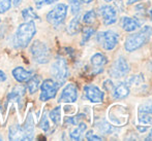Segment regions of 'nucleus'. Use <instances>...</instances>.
<instances>
[{
    "instance_id": "nucleus-1",
    "label": "nucleus",
    "mask_w": 152,
    "mask_h": 141,
    "mask_svg": "<svg viewBox=\"0 0 152 141\" xmlns=\"http://www.w3.org/2000/svg\"><path fill=\"white\" fill-rule=\"evenodd\" d=\"M152 35V27L151 26H144L141 28L138 32H134L132 34H129L125 38L124 41V48L126 52L132 53L134 51L139 50L142 46H144L150 40Z\"/></svg>"
},
{
    "instance_id": "nucleus-2",
    "label": "nucleus",
    "mask_w": 152,
    "mask_h": 141,
    "mask_svg": "<svg viewBox=\"0 0 152 141\" xmlns=\"http://www.w3.org/2000/svg\"><path fill=\"white\" fill-rule=\"evenodd\" d=\"M36 34V26L33 21H27V22L21 24L18 27L14 37V44L18 48H25L29 46L32 38Z\"/></svg>"
},
{
    "instance_id": "nucleus-3",
    "label": "nucleus",
    "mask_w": 152,
    "mask_h": 141,
    "mask_svg": "<svg viewBox=\"0 0 152 141\" xmlns=\"http://www.w3.org/2000/svg\"><path fill=\"white\" fill-rule=\"evenodd\" d=\"M51 74L53 76V80L58 82L60 87L65 82L69 74L65 59H63L62 57H57V59L53 62L51 66Z\"/></svg>"
},
{
    "instance_id": "nucleus-4",
    "label": "nucleus",
    "mask_w": 152,
    "mask_h": 141,
    "mask_svg": "<svg viewBox=\"0 0 152 141\" xmlns=\"http://www.w3.org/2000/svg\"><path fill=\"white\" fill-rule=\"evenodd\" d=\"M31 56L37 64H47L51 59V51L45 42L35 40L30 48Z\"/></svg>"
},
{
    "instance_id": "nucleus-5",
    "label": "nucleus",
    "mask_w": 152,
    "mask_h": 141,
    "mask_svg": "<svg viewBox=\"0 0 152 141\" xmlns=\"http://www.w3.org/2000/svg\"><path fill=\"white\" fill-rule=\"evenodd\" d=\"M96 41L102 46L104 51H112L116 48L119 41V34L113 30L98 32L96 34Z\"/></svg>"
},
{
    "instance_id": "nucleus-6",
    "label": "nucleus",
    "mask_w": 152,
    "mask_h": 141,
    "mask_svg": "<svg viewBox=\"0 0 152 141\" xmlns=\"http://www.w3.org/2000/svg\"><path fill=\"white\" fill-rule=\"evenodd\" d=\"M40 87V96L39 100L42 102L49 101L51 99H54L57 95V92H58L60 85L57 82H55L52 78H46V80H42V82L39 85Z\"/></svg>"
},
{
    "instance_id": "nucleus-7",
    "label": "nucleus",
    "mask_w": 152,
    "mask_h": 141,
    "mask_svg": "<svg viewBox=\"0 0 152 141\" xmlns=\"http://www.w3.org/2000/svg\"><path fill=\"white\" fill-rule=\"evenodd\" d=\"M129 70L130 66L128 62L126 61V59L122 56H119L109 69V75L112 78L120 80V78L124 77L129 73Z\"/></svg>"
},
{
    "instance_id": "nucleus-8",
    "label": "nucleus",
    "mask_w": 152,
    "mask_h": 141,
    "mask_svg": "<svg viewBox=\"0 0 152 141\" xmlns=\"http://www.w3.org/2000/svg\"><path fill=\"white\" fill-rule=\"evenodd\" d=\"M67 5L64 3L56 4L47 14V21L53 26H60L67 16Z\"/></svg>"
},
{
    "instance_id": "nucleus-9",
    "label": "nucleus",
    "mask_w": 152,
    "mask_h": 141,
    "mask_svg": "<svg viewBox=\"0 0 152 141\" xmlns=\"http://www.w3.org/2000/svg\"><path fill=\"white\" fill-rule=\"evenodd\" d=\"M128 112L124 106L114 105L109 111V119L112 124L116 126H123L127 123Z\"/></svg>"
},
{
    "instance_id": "nucleus-10",
    "label": "nucleus",
    "mask_w": 152,
    "mask_h": 141,
    "mask_svg": "<svg viewBox=\"0 0 152 141\" xmlns=\"http://www.w3.org/2000/svg\"><path fill=\"white\" fill-rule=\"evenodd\" d=\"M138 123L144 126H152V101L138 106Z\"/></svg>"
},
{
    "instance_id": "nucleus-11",
    "label": "nucleus",
    "mask_w": 152,
    "mask_h": 141,
    "mask_svg": "<svg viewBox=\"0 0 152 141\" xmlns=\"http://www.w3.org/2000/svg\"><path fill=\"white\" fill-rule=\"evenodd\" d=\"M98 12L102 19V23L106 26H110L117 22V9L115 6L104 4L99 7Z\"/></svg>"
},
{
    "instance_id": "nucleus-12",
    "label": "nucleus",
    "mask_w": 152,
    "mask_h": 141,
    "mask_svg": "<svg viewBox=\"0 0 152 141\" xmlns=\"http://www.w3.org/2000/svg\"><path fill=\"white\" fill-rule=\"evenodd\" d=\"M85 98L91 103H102L104 99V93L98 87L94 85H87L84 87Z\"/></svg>"
},
{
    "instance_id": "nucleus-13",
    "label": "nucleus",
    "mask_w": 152,
    "mask_h": 141,
    "mask_svg": "<svg viewBox=\"0 0 152 141\" xmlns=\"http://www.w3.org/2000/svg\"><path fill=\"white\" fill-rule=\"evenodd\" d=\"M78 99V89L75 84H67L59 96L58 103H75Z\"/></svg>"
},
{
    "instance_id": "nucleus-14",
    "label": "nucleus",
    "mask_w": 152,
    "mask_h": 141,
    "mask_svg": "<svg viewBox=\"0 0 152 141\" xmlns=\"http://www.w3.org/2000/svg\"><path fill=\"white\" fill-rule=\"evenodd\" d=\"M143 25V21L141 19L137 18H130V17L123 16L120 20V26L121 28L126 32H134L137 29L141 28Z\"/></svg>"
},
{
    "instance_id": "nucleus-15",
    "label": "nucleus",
    "mask_w": 152,
    "mask_h": 141,
    "mask_svg": "<svg viewBox=\"0 0 152 141\" xmlns=\"http://www.w3.org/2000/svg\"><path fill=\"white\" fill-rule=\"evenodd\" d=\"M90 63L92 66L93 74H99L104 70V66L108 63V58L102 53H95L90 58Z\"/></svg>"
},
{
    "instance_id": "nucleus-16",
    "label": "nucleus",
    "mask_w": 152,
    "mask_h": 141,
    "mask_svg": "<svg viewBox=\"0 0 152 141\" xmlns=\"http://www.w3.org/2000/svg\"><path fill=\"white\" fill-rule=\"evenodd\" d=\"M23 133V140H32L34 138V119L32 113L29 112L26 121L21 127Z\"/></svg>"
},
{
    "instance_id": "nucleus-17",
    "label": "nucleus",
    "mask_w": 152,
    "mask_h": 141,
    "mask_svg": "<svg viewBox=\"0 0 152 141\" xmlns=\"http://www.w3.org/2000/svg\"><path fill=\"white\" fill-rule=\"evenodd\" d=\"M130 93V90H129V85L126 84L125 82H121V84L117 85L116 87H114L112 91V96L114 99L117 100H121L126 98Z\"/></svg>"
},
{
    "instance_id": "nucleus-18",
    "label": "nucleus",
    "mask_w": 152,
    "mask_h": 141,
    "mask_svg": "<svg viewBox=\"0 0 152 141\" xmlns=\"http://www.w3.org/2000/svg\"><path fill=\"white\" fill-rule=\"evenodd\" d=\"M33 74H34L33 71L26 70L25 68L21 67V66L16 67L14 70H12V76H14L15 80H16L18 82H26Z\"/></svg>"
},
{
    "instance_id": "nucleus-19",
    "label": "nucleus",
    "mask_w": 152,
    "mask_h": 141,
    "mask_svg": "<svg viewBox=\"0 0 152 141\" xmlns=\"http://www.w3.org/2000/svg\"><path fill=\"white\" fill-rule=\"evenodd\" d=\"M26 94V87L25 85H16L12 91L8 94L7 99L10 101H16L19 104L22 103V99Z\"/></svg>"
},
{
    "instance_id": "nucleus-20",
    "label": "nucleus",
    "mask_w": 152,
    "mask_h": 141,
    "mask_svg": "<svg viewBox=\"0 0 152 141\" xmlns=\"http://www.w3.org/2000/svg\"><path fill=\"white\" fill-rule=\"evenodd\" d=\"M87 130V125L85 123H80L78 124V127L75 128L74 130H72L69 133V137L72 140H81L82 136L84 135V133Z\"/></svg>"
},
{
    "instance_id": "nucleus-21",
    "label": "nucleus",
    "mask_w": 152,
    "mask_h": 141,
    "mask_svg": "<svg viewBox=\"0 0 152 141\" xmlns=\"http://www.w3.org/2000/svg\"><path fill=\"white\" fill-rule=\"evenodd\" d=\"M80 14H76L74 19L70 20V22L68 23L67 28H66V31L69 35H75V34H78L80 32Z\"/></svg>"
},
{
    "instance_id": "nucleus-22",
    "label": "nucleus",
    "mask_w": 152,
    "mask_h": 141,
    "mask_svg": "<svg viewBox=\"0 0 152 141\" xmlns=\"http://www.w3.org/2000/svg\"><path fill=\"white\" fill-rule=\"evenodd\" d=\"M8 139L10 140H23V133L21 126L18 124L10 126L8 129Z\"/></svg>"
},
{
    "instance_id": "nucleus-23",
    "label": "nucleus",
    "mask_w": 152,
    "mask_h": 141,
    "mask_svg": "<svg viewBox=\"0 0 152 141\" xmlns=\"http://www.w3.org/2000/svg\"><path fill=\"white\" fill-rule=\"evenodd\" d=\"M95 127H96V129H97L102 134H104V135H110V134L114 133V132L116 131V129H115L113 126H111L108 121H104V119L97 121Z\"/></svg>"
},
{
    "instance_id": "nucleus-24",
    "label": "nucleus",
    "mask_w": 152,
    "mask_h": 141,
    "mask_svg": "<svg viewBox=\"0 0 152 141\" xmlns=\"http://www.w3.org/2000/svg\"><path fill=\"white\" fill-rule=\"evenodd\" d=\"M27 89L29 91V94H34L37 92L38 87H39L40 85V80H39V76L37 75H32L28 80H27Z\"/></svg>"
},
{
    "instance_id": "nucleus-25",
    "label": "nucleus",
    "mask_w": 152,
    "mask_h": 141,
    "mask_svg": "<svg viewBox=\"0 0 152 141\" xmlns=\"http://www.w3.org/2000/svg\"><path fill=\"white\" fill-rule=\"evenodd\" d=\"M22 17L25 21H34V20L40 21V18L38 17V14L34 12V9L32 7L24 8V9L22 10Z\"/></svg>"
},
{
    "instance_id": "nucleus-26",
    "label": "nucleus",
    "mask_w": 152,
    "mask_h": 141,
    "mask_svg": "<svg viewBox=\"0 0 152 141\" xmlns=\"http://www.w3.org/2000/svg\"><path fill=\"white\" fill-rule=\"evenodd\" d=\"M49 116H50L51 121L54 123V125L58 126L61 123V107L60 106H57L53 110H51L49 113Z\"/></svg>"
},
{
    "instance_id": "nucleus-27",
    "label": "nucleus",
    "mask_w": 152,
    "mask_h": 141,
    "mask_svg": "<svg viewBox=\"0 0 152 141\" xmlns=\"http://www.w3.org/2000/svg\"><path fill=\"white\" fill-rule=\"evenodd\" d=\"M95 34V30L91 27H86L82 30V40H81V44H85L86 42L89 41V39L92 37V36Z\"/></svg>"
},
{
    "instance_id": "nucleus-28",
    "label": "nucleus",
    "mask_w": 152,
    "mask_h": 141,
    "mask_svg": "<svg viewBox=\"0 0 152 141\" xmlns=\"http://www.w3.org/2000/svg\"><path fill=\"white\" fill-rule=\"evenodd\" d=\"M86 117V114H84V113H79V114L75 115V116H68L65 119V124H68V125H78L79 123H80L81 121H82L83 119H85Z\"/></svg>"
},
{
    "instance_id": "nucleus-29",
    "label": "nucleus",
    "mask_w": 152,
    "mask_h": 141,
    "mask_svg": "<svg viewBox=\"0 0 152 141\" xmlns=\"http://www.w3.org/2000/svg\"><path fill=\"white\" fill-rule=\"evenodd\" d=\"M95 20H96V12H94L93 9L86 12L84 16H83V22H84L85 24L90 25L92 23H94Z\"/></svg>"
},
{
    "instance_id": "nucleus-30",
    "label": "nucleus",
    "mask_w": 152,
    "mask_h": 141,
    "mask_svg": "<svg viewBox=\"0 0 152 141\" xmlns=\"http://www.w3.org/2000/svg\"><path fill=\"white\" fill-rule=\"evenodd\" d=\"M143 82H144V76L142 74H138V75H134L129 77L125 82L130 87V85H139Z\"/></svg>"
},
{
    "instance_id": "nucleus-31",
    "label": "nucleus",
    "mask_w": 152,
    "mask_h": 141,
    "mask_svg": "<svg viewBox=\"0 0 152 141\" xmlns=\"http://www.w3.org/2000/svg\"><path fill=\"white\" fill-rule=\"evenodd\" d=\"M70 4V10L74 16L79 14L81 12V1L80 0H68Z\"/></svg>"
},
{
    "instance_id": "nucleus-32",
    "label": "nucleus",
    "mask_w": 152,
    "mask_h": 141,
    "mask_svg": "<svg viewBox=\"0 0 152 141\" xmlns=\"http://www.w3.org/2000/svg\"><path fill=\"white\" fill-rule=\"evenodd\" d=\"M39 128L45 132H48L49 130H50V123H49V119H48V117H47L46 113L42 114V117L39 121Z\"/></svg>"
},
{
    "instance_id": "nucleus-33",
    "label": "nucleus",
    "mask_w": 152,
    "mask_h": 141,
    "mask_svg": "<svg viewBox=\"0 0 152 141\" xmlns=\"http://www.w3.org/2000/svg\"><path fill=\"white\" fill-rule=\"evenodd\" d=\"M12 8V0H0V14H4Z\"/></svg>"
},
{
    "instance_id": "nucleus-34",
    "label": "nucleus",
    "mask_w": 152,
    "mask_h": 141,
    "mask_svg": "<svg viewBox=\"0 0 152 141\" xmlns=\"http://www.w3.org/2000/svg\"><path fill=\"white\" fill-rule=\"evenodd\" d=\"M86 139L87 140H89V141H96V140H104L102 139L100 136H98V135H96V134H94V132L92 131V130H90V131H88V132H86Z\"/></svg>"
},
{
    "instance_id": "nucleus-35",
    "label": "nucleus",
    "mask_w": 152,
    "mask_h": 141,
    "mask_svg": "<svg viewBox=\"0 0 152 141\" xmlns=\"http://www.w3.org/2000/svg\"><path fill=\"white\" fill-rule=\"evenodd\" d=\"M114 84L111 80H107L106 82H104V89L108 92H112L113 89H114Z\"/></svg>"
},
{
    "instance_id": "nucleus-36",
    "label": "nucleus",
    "mask_w": 152,
    "mask_h": 141,
    "mask_svg": "<svg viewBox=\"0 0 152 141\" xmlns=\"http://www.w3.org/2000/svg\"><path fill=\"white\" fill-rule=\"evenodd\" d=\"M33 1L35 3V6L37 9H40L45 5V0H33Z\"/></svg>"
},
{
    "instance_id": "nucleus-37",
    "label": "nucleus",
    "mask_w": 152,
    "mask_h": 141,
    "mask_svg": "<svg viewBox=\"0 0 152 141\" xmlns=\"http://www.w3.org/2000/svg\"><path fill=\"white\" fill-rule=\"evenodd\" d=\"M148 129H149L148 126H144V125L137 126V130H138V131H140L141 133H144V132H146Z\"/></svg>"
},
{
    "instance_id": "nucleus-38",
    "label": "nucleus",
    "mask_w": 152,
    "mask_h": 141,
    "mask_svg": "<svg viewBox=\"0 0 152 141\" xmlns=\"http://www.w3.org/2000/svg\"><path fill=\"white\" fill-rule=\"evenodd\" d=\"M6 74L4 73L2 70H0V84H2V82H4L6 80Z\"/></svg>"
},
{
    "instance_id": "nucleus-39",
    "label": "nucleus",
    "mask_w": 152,
    "mask_h": 141,
    "mask_svg": "<svg viewBox=\"0 0 152 141\" xmlns=\"http://www.w3.org/2000/svg\"><path fill=\"white\" fill-rule=\"evenodd\" d=\"M59 0H45V5H50V4H53L55 2H58Z\"/></svg>"
},
{
    "instance_id": "nucleus-40",
    "label": "nucleus",
    "mask_w": 152,
    "mask_h": 141,
    "mask_svg": "<svg viewBox=\"0 0 152 141\" xmlns=\"http://www.w3.org/2000/svg\"><path fill=\"white\" fill-rule=\"evenodd\" d=\"M21 2H22V0H14V1H12V4H14L15 6H19L21 4Z\"/></svg>"
},
{
    "instance_id": "nucleus-41",
    "label": "nucleus",
    "mask_w": 152,
    "mask_h": 141,
    "mask_svg": "<svg viewBox=\"0 0 152 141\" xmlns=\"http://www.w3.org/2000/svg\"><path fill=\"white\" fill-rule=\"evenodd\" d=\"M139 1H142V0H127V2L126 3L129 5V4H134V3H137V2H139Z\"/></svg>"
},
{
    "instance_id": "nucleus-42",
    "label": "nucleus",
    "mask_w": 152,
    "mask_h": 141,
    "mask_svg": "<svg viewBox=\"0 0 152 141\" xmlns=\"http://www.w3.org/2000/svg\"><path fill=\"white\" fill-rule=\"evenodd\" d=\"M145 140H152V129H151L150 133L148 134V136H147V137L145 138Z\"/></svg>"
},
{
    "instance_id": "nucleus-43",
    "label": "nucleus",
    "mask_w": 152,
    "mask_h": 141,
    "mask_svg": "<svg viewBox=\"0 0 152 141\" xmlns=\"http://www.w3.org/2000/svg\"><path fill=\"white\" fill-rule=\"evenodd\" d=\"M82 3H85V4H89V3H91L93 0H80Z\"/></svg>"
},
{
    "instance_id": "nucleus-44",
    "label": "nucleus",
    "mask_w": 152,
    "mask_h": 141,
    "mask_svg": "<svg viewBox=\"0 0 152 141\" xmlns=\"http://www.w3.org/2000/svg\"><path fill=\"white\" fill-rule=\"evenodd\" d=\"M106 2H113V1H116V0H104Z\"/></svg>"
},
{
    "instance_id": "nucleus-45",
    "label": "nucleus",
    "mask_w": 152,
    "mask_h": 141,
    "mask_svg": "<svg viewBox=\"0 0 152 141\" xmlns=\"http://www.w3.org/2000/svg\"><path fill=\"white\" fill-rule=\"evenodd\" d=\"M0 140H2V136H1V134H0Z\"/></svg>"
},
{
    "instance_id": "nucleus-46",
    "label": "nucleus",
    "mask_w": 152,
    "mask_h": 141,
    "mask_svg": "<svg viewBox=\"0 0 152 141\" xmlns=\"http://www.w3.org/2000/svg\"><path fill=\"white\" fill-rule=\"evenodd\" d=\"M150 14H151V17H152V9L150 10Z\"/></svg>"
},
{
    "instance_id": "nucleus-47",
    "label": "nucleus",
    "mask_w": 152,
    "mask_h": 141,
    "mask_svg": "<svg viewBox=\"0 0 152 141\" xmlns=\"http://www.w3.org/2000/svg\"><path fill=\"white\" fill-rule=\"evenodd\" d=\"M0 23H1V20H0Z\"/></svg>"
}]
</instances>
